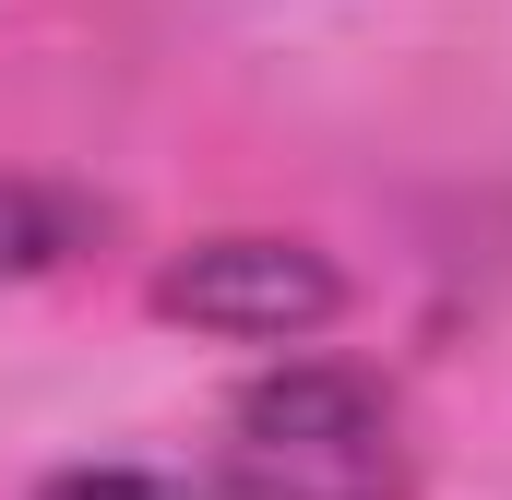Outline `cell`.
<instances>
[{"mask_svg": "<svg viewBox=\"0 0 512 500\" xmlns=\"http://www.w3.org/2000/svg\"><path fill=\"white\" fill-rule=\"evenodd\" d=\"M215 500H417L405 405L346 358H286L227 405Z\"/></svg>", "mask_w": 512, "mask_h": 500, "instance_id": "cell-1", "label": "cell"}, {"mask_svg": "<svg viewBox=\"0 0 512 500\" xmlns=\"http://www.w3.org/2000/svg\"><path fill=\"white\" fill-rule=\"evenodd\" d=\"M155 310L191 334H227V346H310L346 310V274L310 239L239 227V239H191L179 262H155Z\"/></svg>", "mask_w": 512, "mask_h": 500, "instance_id": "cell-2", "label": "cell"}, {"mask_svg": "<svg viewBox=\"0 0 512 500\" xmlns=\"http://www.w3.org/2000/svg\"><path fill=\"white\" fill-rule=\"evenodd\" d=\"M72 227H84V203H72V191H48V179H12V167H0V286H12V274H48V262L72 250Z\"/></svg>", "mask_w": 512, "mask_h": 500, "instance_id": "cell-3", "label": "cell"}, {"mask_svg": "<svg viewBox=\"0 0 512 500\" xmlns=\"http://www.w3.org/2000/svg\"><path fill=\"white\" fill-rule=\"evenodd\" d=\"M36 500H191L179 477H143V465H72V477H48Z\"/></svg>", "mask_w": 512, "mask_h": 500, "instance_id": "cell-4", "label": "cell"}]
</instances>
